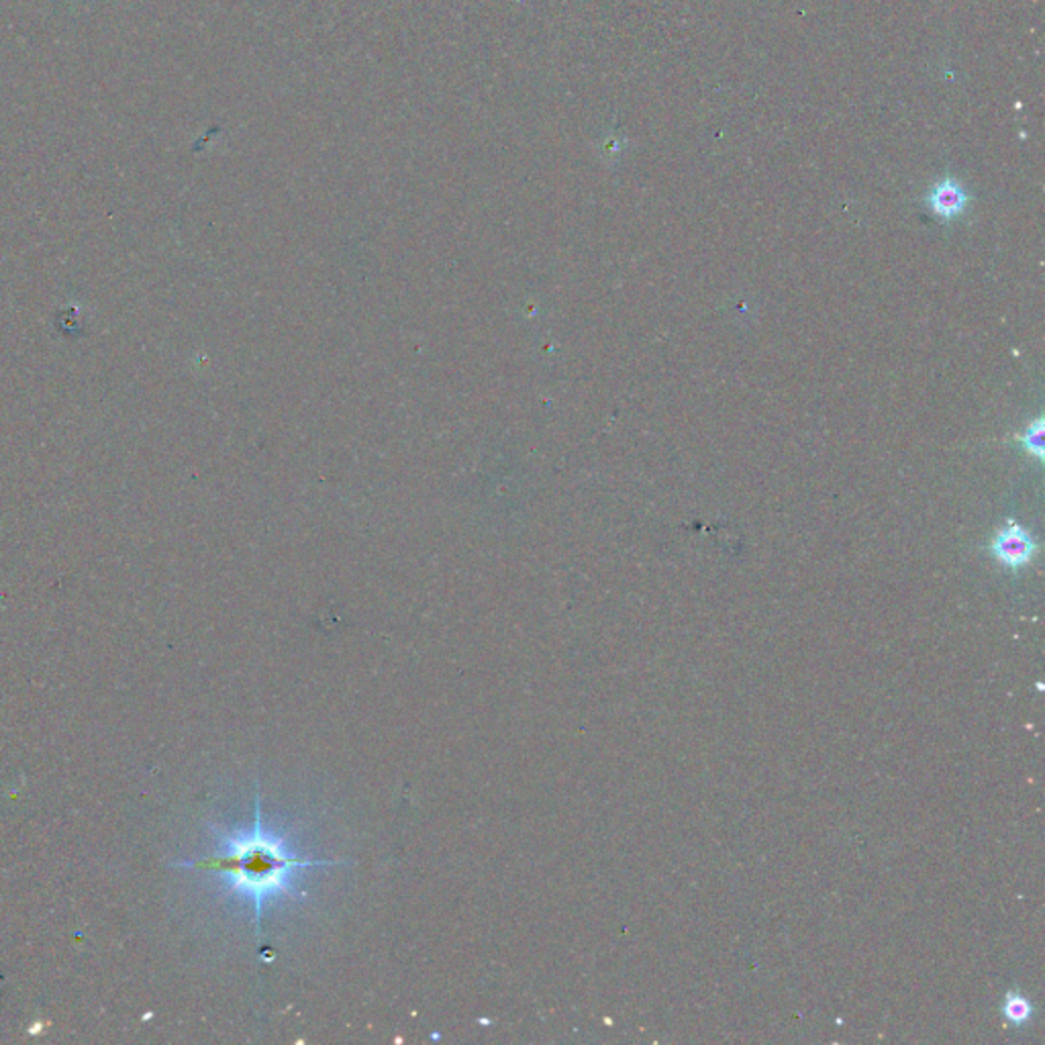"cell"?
I'll use <instances>...</instances> for the list:
<instances>
[{
    "label": "cell",
    "mask_w": 1045,
    "mask_h": 1045,
    "mask_svg": "<svg viewBox=\"0 0 1045 1045\" xmlns=\"http://www.w3.org/2000/svg\"><path fill=\"white\" fill-rule=\"evenodd\" d=\"M968 192L954 178H944L927 194V207L942 221H952L966 211Z\"/></svg>",
    "instance_id": "3"
},
{
    "label": "cell",
    "mask_w": 1045,
    "mask_h": 1045,
    "mask_svg": "<svg viewBox=\"0 0 1045 1045\" xmlns=\"http://www.w3.org/2000/svg\"><path fill=\"white\" fill-rule=\"evenodd\" d=\"M988 550L1003 566L1008 567V570H1019V567L1032 564L1033 557H1035L1039 547H1037V542L1033 540L1032 533L1023 530L1017 521L1011 519L1005 527L996 531Z\"/></svg>",
    "instance_id": "2"
},
{
    "label": "cell",
    "mask_w": 1045,
    "mask_h": 1045,
    "mask_svg": "<svg viewBox=\"0 0 1045 1045\" xmlns=\"http://www.w3.org/2000/svg\"><path fill=\"white\" fill-rule=\"evenodd\" d=\"M329 862L321 860H303L292 856L284 840L274 837L262 830L260 805L255 815V825L245 835H229L223 842L221 856L209 857L190 864V868L214 870L225 872L231 878V891L245 894L253 903L258 927L262 917V905L274 894H284L289 898H303L304 894L297 891L290 882V876L297 870L323 866Z\"/></svg>",
    "instance_id": "1"
},
{
    "label": "cell",
    "mask_w": 1045,
    "mask_h": 1045,
    "mask_svg": "<svg viewBox=\"0 0 1045 1045\" xmlns=\"http://www.w3.org/2000/svg\"><path fill=\"white\" fill-rule=\"evenodd\" d=\"M1003 1013H1005V1017H1007L1011 1023L1021 1025V1023L1032 1019L1033 1005L1025 996L1017 995V993H1008L1007 998H1005Z\"/></svg>",
    "instance_id": "5"
},
{
    "label": "cell",
    "mask_w": 1045,
    "mask_h": 1045,
    "mask_svg": "<svg viewBox=\"0 0 1045 1045\" xmlns=\"http://www.w3.org/2000/svg\"><path fill=\"white\" fill-rule=\"evenodd\" d=\"M1044 416H1037L1033 423H1029V428L1025 429L1017 438V441L1023 445V450L1033 455L1037 462H1044Z\"/></svg>",
    "instance_id": "4"
}]
</instances>
